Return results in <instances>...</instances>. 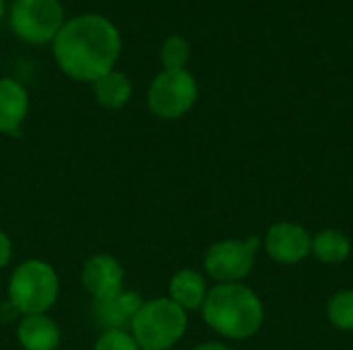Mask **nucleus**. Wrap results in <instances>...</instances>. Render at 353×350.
<instances>
[{
	"instance_id": "1",
	"label": "nucleus",
	"mask_w": 353,
	"mask_h": 350,
	"mask_svg": "<svg viewBox=\"0 0 353 350\" xmlns=\"http://www.w3.org/2000/svg\"><path fill=\"white\" fill-rule=\"evenodd\" d=\"M120 52L122 35L118 27L97 12L68 19L52 41V54L60 72L89 85L116 68Z\"/></svg>"
},
{
	"instance_id": "2",
	"label": "nucleus",
	"mask_w": 353,
	"mask_h": 350,
	"mask_svg": "<svg viewBox=\"0 0 353 350\" xmlns=\"http://www.w3.org/2000/svg\"><path fill=\"white\" fill-rule=\"evenodd\" d=\"M203 322L225 340H250L265 324L261 297L244 283L213 285L201 307Z\"/></svg>"
},
{
	"instance_id": "3",
	"label": "nucleus",
	"mask_w": 353,
	"mask_h": 350,
	"mask_svg": "<svg viewBox=\"0 0 353 350\" xmlns=\"http://www.w3.org/2000/svg\"><path fill=\"white\" fill-rule=\"evenodd\" d=\"M60 295V276L56 268L41 260L29 258L17 264L8 276L6 297L10 307L21 316L48 314Z\"/></svg>"
},
{
	"instance_id": "4",
	"label": "nucleus",
	"mask_w": 353,
	"mask_h": 350,
	"mask_svg": "<svg viewBox=\"0 0 353 350\" xmlns=\"http://www.w3.org/2000/svg\"><path fill=\"white\" fill-rule=\"evenodd\" d=\"M128 330L141 350H170L184 338L188 314L170 297L145 299Z\"/></svg>"
},
{
	"instance_id": "5",
	"label": "nucleus",
	"mask_w": 353,
	"mask_h": 350,
	"mask_svg": "<svg viewBox=\"0 0 353 350\" xmlns=\"http://www.w3.org/2000/svg\"><path fill=\"white\" fill-rule=\"evenodd\" d=\"M64 23L60 0H12L8 8L10 31L29 45H52Z\"/></svg>"
},
{
	"instance_id": "6",
	"label": "nucleus",
	"mask_w": 353,
	"mask_h": 350,
	"mask_svg": "<svg viewBox=\"0 0 353 350\" xmlns=\"http://www.w3.org/2000/svg\"><path fill=\"white\" fill-rule=\"evenodd\" d=\"M199 101V83L186 68L161 70L147 89V107L159 120H180Z\"/></svg>"
},
{
	"instance_id": "7",
	"label": "nucleus",
	"mask_w": 353,
	"mask_h": 350,
	"mask_svg": "<svg viewBox=\"0 0 353 350\" xmlns=\"http://www.w3.org/2000/svg\"><path fill=\"white\" fill-rule=\"evenodd\" d=\"M261 239L250 235L246 239H219L211 243L203 258V268L215 285L242 283L254 270Z\"/></svg>"
},
{
	"instance_id": "8",
	"label": "nucleus",
	"mask_w": 353,
	"mask_h": 350,
	"mask_svg": "<svg viewBox=\"0 0 353 350\" xmlns=\"http://www.w3.org/2000/svg\"><path fill=\"white\" fill-rule=\"evenodd\" d=\"M263 248L273 262L281 266H294V264L304 262L310 256L312 235L300 223L279 221L267 229Z\"/></svg>"
},
{
	"instance_id": "9",
	"label": "nucleus",
	"mask_w": 353,
	"mask_h": 350,
	"mask_svg": "<svg viewBox=\"0 0 353 350\" xmlns=\"http://www.w3.org/2000/svg\"><path fill=\"white\" fill-rule=\"evenodd\" d=\"M81 285L95 303L114 299L124 291V268L112 254H93L81 268Z\"/></svg>"
},
{
	"instance_id": "10",
	"label": "nucleus",
	"mask_w": 353,
	"mask_h": 350,
	"mask_svg": "<svg viewBox=\"0 0 353 350\" xmlns=\"http://www.w3.org/2000/svg\"><path fill=\"white\" fill-rule=\"evenodd\" d=\"M31 99L25 85L12 76H0V134L19 136L29 116Z\"/></svg>"
},
{
	"instance_id": "11",
	"label": "nucleus",
	"mask_w": 353,
	"mask_h": 350,
	"mask_svg": "<svg viewBox=\"0 0 353 350\" xmlns=\"http://www.w3.org/2000/svg\"><path fill=\"white\" fill-rule=\"evenodd\" d=\"M17 342L23 350H58L62 332L48 314L23 316L17 324Z\"/></svg>"
},
{
	"instance_id": "12",
	"label": "nucleus",
	"mask_w": 353,
	"mask_h": 350,
	"mask_svg": "<svg viewBox=\"0 0 353 350\" xmlns=\"http://www.w3.org/2000/svg\"><path fill=\"white\" fill-rule=\"evenodd\" d=\"M209 285L207 278L194 270V268H182L178 272L172 274L170 283H168V297L182 307L186 314L188 311H201L207 293H209Z\"/></svg>"
},
{
	"instance_id": "13",
	"label": "nucleus",
	"mask_w": 353,
	"mask_h": 350,
	"mask_svg": "<svg viewBox=\"0 0 353 350\" xmlns=\"http://www.w3.org/2000/svg\"><path fill=\"white\" fill-rule=\"evenodd\" d=\"M143 303H145V299L141 293L124 289L114 299L95 303L93 316H95V322L101 326V330H108V328H126L128 330L132 318L139 314Z\"/></svg>"
},
{
	"instance_id": "14",
	"label": "nucleus",
	"mask_w": 353,
	"mask_h": 350,
	"mask_svg": "<svg viewBox=\"0 0 353 350\" xmlns=\"http://www.w3.org/2000/svg\"><path fill=\"white\" fill-rule=\"evenodd\" d=\"M93 97L95 101L110 111H118L128 105L132 97V80L122 70H110L101 78H97L93 85Z\"/></svg>"
},
{
	"instance_id": "15",
	"label": "nucleus",
	"mask_w": 353,
	"mask_h": 350,
	"mask_svg": "<svg viewBox=\"0 0 353 350\" xmlns=\"http://www.w3.org/2000/svg\"><path fill=\"white\" fill-rule=\"evenodd\" d=\"M352 250V239L339 229L329 227V229H321L316 235H312L310 256H314L321 264L339 266L350 260Z\"/></svg>"
},
{
	"instance_id": "16",
	"label": "nucleus",
	"mask_w": 353,
	"mask_h": 350,
	"mask_svg": "<svg viewBox=\"0 0 353 350\" xmlns=\"http://www.w3.org/2000/svg\"><path fill=\"white\" fill-rule=\"evenodd\" d=\"M327 318L333 328L353 332V289H343L331 295L327 303Z\"/></svg>"
},
{
	"instance_id": "17",
	"label": "nucleus",
	"mask_w": 353,
	"mask_h": 350,
	"mask_svg": "<svg viewBox=\"0 0 353 350\" xmlns=\"http://www.w3.org/2000/svg\"><path fill=\"white\" fill-rule=\"evenodd\" d=\"M159 60L165 70H182L190 60V45L182 35H170L159 47Z\"/></svg>"
},
{
	"instance_id": "18",
	"label": "nucleus",
	"mask_w": 353,
	"mask_h": 350,
	"mask_svg": "<svg viewBox=\"0 0 353 350\" xmlns=\"http://www.w3.org/2000/svg\"><path fill=\"white\" fill-rule=\"evenodd\" d=\"M93 350H141L134 336L126 328H108L101 330L93 342Z\"/></svg>"
},
{
	"instance_id": "19",
	"label": "nucleus",
	"mask_w": 353,
	"mask_h": 350,
	"mask_svg": "<svg viewBox=\"0 0 353 350\" xmlns=\"http://www.w3.org/2000/svg\"><path fill=\"white\" fill-rule=\"evenodd\" d=\"M12 260V241L6 231L0 229V270H4Z\"/></svg>"
},
{
	"instance_id": "20",
	"label": "nucleus",
	"mask_w": 353,
	"mask_h": 350,
	"mask_svg": "<svg viewBox=\"0 0 353 350\" xmlns=\"http://www.w3.org/2000/svg\"><path fill=\"white\" fill-rule=\"evenodd\" d=\"M190 350H232L228 344L223 342H217V340H207V342H201L196 347H192Z\"/></svg>"
},
{
	"instance_id": "21",
	"label": "nucleus",
	"mask_w": 353,
	"mask_h": 350,
	"mask_svg": "<svg viewBox=\"0 0 353 350\" xmlns=\"http://www.w3.org/2000/svg\"><path fill=\"white\" fill-rule=\"evenodd\" d=\"M6 12V2L4 0H0V19H2V14Z\"/></svg>"
},
{
	"instance_id": "22",
	"label": "nucleus",
	"mask_w": 353,
	"mask_h": 350,
	"mask_svg": "<svg viewBox=\"0 0 353 350\" xmlns=\"http://www.w3.org/2000/svg\"><path fill=\"white\" fill-rule=\"evenodd\" d=\"M4 2H8V0H4ZM10 2H12V0H10Z\"/></svg>"
}]
</instances>
